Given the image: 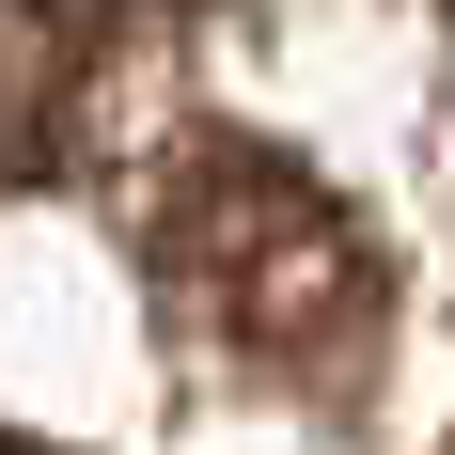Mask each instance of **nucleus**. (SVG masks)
I'll use <instances>...</instances> for the list:
<instances>
[{"label":"nucleus","instance_id":"nucleus-2","mask_svg":"<svg viewBox=\"0 0 455 455\" xmlns=\"http://www.w3.org/2000/svg\"><path fill=\"white\" fill-rule=\"evenodd\" d=\"M47 126H63V79H47V32H0V173H32Z\"/></svg>","mask_w":455,"mask_h":455},{"label":"nucleus","instance_id":"nucleus-3","mask_svg":"<svg viewBox=\"0 0 455 455\" xmlns=\"http://www.w3.org/2000/svg\"><path fill=\"white\" fill-rule=\"evenodd\" d=\"M0 455H47V440H0Z\"/></svg>","mask_w":455,"mask_h":455},{"label":"nucleus","instance_id":"nucleus-1","mask_svg":"<svg viewBox=\"0 0 455 455\" xmlns=\"http://www.w3.org/2000/svg\"><path fill=\"white\" fill-rule=\"evenodd\" d=\"M141 251H157V283H173V315L220 346V362L251 377H346L377 346V251L362 220L330 204L299 157H267V141L204 126L157 173V220H141Z\"/></svg>","mask_w":455,"mask_h":455}]
</instances>
